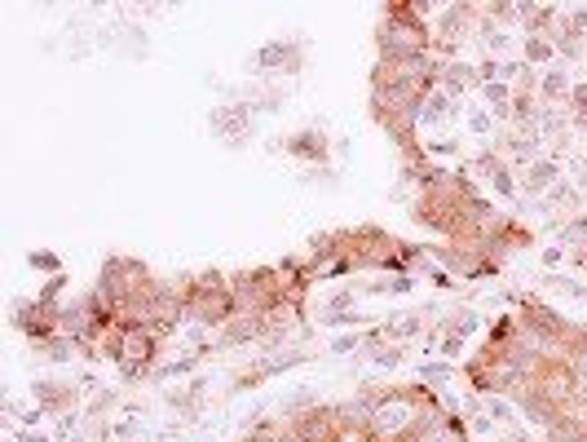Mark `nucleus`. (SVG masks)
<instances>
[{"label":"nucleus","mask_w":587,"mask_h":442,"mask_svg":"<svg viewBox=\"0 0 587 442\" xmlns=\"http://www.w3.org/2000/svg\"><path fill=\"white\" fill-rule=\"evenodd\" d=\"M367 270H380V275H394V279H416L420 270H433L424 243H411L394 230H384L375 222H362V226H349V248H345V262H336L322 283L332 279H345V275H367Z\"/></svg>","instance_id":"f257e3e1"},{"label":"nucleus","mask_w":587,"mask_h":442,"mask_svg":"<svg viewBox=\"0 0 587 442\" xmlns=\"http://www.w3.org/2000/svg\"><path fill=\"white\" fill-rule=\"evenodd\" d=\"M159 288H164V279L142 257H124V252L106 257L98 266V279H93V292L124 324H151L155 305H159Z\"/></svg>","instance_id":"f03ea898"},{"label":"nucleus","mask_w":587,"mask_h":442,"mask_svg":"<svg viewBox=\"0 0 587 442\" xmlns=\"http://www.w3.org/2000/svg\"><path fill=\"white\" fill-rule=\"evenodd\" d=\"M371 45H375V62L420 67V62L433 58V23L420 14L416 0H394V5H380Z\"/></svg>","instance_id":"7ed1b4c3"},{"label":"nucleus","mask_w":587,"mask_h":442,"mask_svg":"<svg viewBox=\"0 0 587 442\" xmlns=\"http://www.w3.org/2000/svg\"><path fill=\"white\" fill-rule=\"evenodd\" d=\"M234 288L230 275L221 270H200V275H186V324L194 328H208L213 337L234 319Z\"/></svg>","instance_id":"20e7f679"},{"label":"nucleus","mask_w":587,"mask_h":442,"mask_svg":"<svg viewBox=\"0 0 587 442\" xmlns=\"http://www.w3.org/2000/svg\"><path fill=\"white\" fill-rule=\"evenodd\" d=\"M119 319L106 310V301L85 288V292H72L67 305H62V337H72L80 345V358H102V337L115 328Z\"/></svg>","instance_id":"39448f33"},{"label":"nucleus","mask_w":587,"mask_h":442,"mask_svg":"<svg viewBox=\"0 0 587 442\" xmlns=\"http://www.w3.org/2000/svg\"><path fill=\"white\" fill-rule=\"evenodd\" d=\"M234 288V314H275L288 310V292H283V270L279 266H247L230 275ZM292 314V310H288Z\"/></svg>","instance_id":"423d86ee"},{"label":"nucleus","mask_w":587,"mask_h":442,"mask_svg":"<svg viewBox=\"0 0 587 442\" xmlns=\"http://www.w3.org/2000/svg\"><path fill=\"white\" fill-rule=\"evenodd\" d=\"M477 36H482V5H473V0L442 5V14L433 18V58L437 62H460V49Z\"/></svg>","instance_id":"0eeeda50"},{"label":"nucleus","mask_w":587,"mask_h":442,"mask_svg":"<svg viewBox=\"0 0 587 442\" xmlns=\"http://www.w3.org/2000/svg\"><path fill=\"white\" fill-rule=\"evenodd\" d=\"M309 67V45H305V36H275V40H266L252 58H247V76H256V80H292V76H301Z\"/></svg>","instance_id":"6e6552de"},{"label":"nucleus","mask_w":587,"mask_h":442,"mask_svg":"<svg viewBox=\"0 0 587 442\" xmlns=\"http://www.w3.org/2000/svg\"><path fill=\"white\" fill-rule=\"evenodd\" d=\"M124 324V319H119ZM159 358H164V337L146 324H128L124 332V350H119V381L124 386H138V381H151V376H159Z\"/></svg>","instance_id":"1a4fd4ad"},{"label":"nucleus","mask_w":587,"mask_h":442,"mask_svg":"<svg viewBox=\"0 0 587 442\" xmlns=\"http://www.w3.org/2000/svg\"><path fill=\"white\" fill-rule=\"evenodd\" d=\"M283 433H288V442H354L345 403H318L301 416H288Z\"/></svg>","instance_id":"9d476101"},{"label":"nucleus","mask_w":587,"mask_h":442,"mask_svg":"<svg viewBox=\"0 0 587 442\" xmlns=\"http://www.w3.org/2000/svg\"><path fill=\"white\" fill-rule=\"evenodd\" d=\"M424 252H429V262L437 266V270H446L450 279H464V283H477V279H495L503 266H495L486 252L477 248V243H424Z\"/></svg>","instance_id":"9b49d317"},{"label":"nucleus","mask_w":587,"mask_h":442,"mask_svg":"<svg viewBox=\"0 0 587 442\" xmlns=\"http://www.w3.org/2000/svg\"><path fill=\"white\" fill-rule=\"evenodd\" d=\"M309 358H314V350H309L305 341H296V345H288V350L256 354L247 367H239V371L230 376V394H247V390H260L266 381H275V376H283V371H292V367H305Z\"/></svg>","instance_id":"f8f14e48"},{"label":"nucleus","mask_w":587,"mask_h":442,"mask_svg":"<svg viewBox=\"0 0 587 442\" xmlns=\"http://www.w3.org/2000/svg\"><path fill=\"white\" fill-rule=\"evenodd\" d=\"M516 319H521V328H526L544 350H552V354H561V345H565V337H570V328H574V319L570 314H561L557 305H548L544 296H521L516 301Z\"/></svg>","instance_id":"ddd939ff"},{"label":"nucleus","mask_w":587,"mask_h":442,"mask_svg":"<svg viewBox=\"0 0 587 442\" xmlns=\"http://www.w3.org/2000/svg\"><path fill=\"white\" fill-rule=\"evenodd\" d=\"M80 399H85V386L62 381V376H36V381H31L36 412H44L53 420H76L80 416Z\"/></svg>","instance_id":"4468645a"},{"label":"nucleus","mask_w":587,"mask_h":442,"mask_svg":"<svg viewBox=\"0 0 587 442\" xmlns=\"http://www.w3.org/2000/svg\"><path fill=\"white\" fill-rule=\"evenodd\" d=\"M256 111L247 106V102H217L213 111H208V129H213V138L226 147V151H243L247 142H252V134H256V119H252Z\"/></svg>","instance_id":"2eb2a0df"},{"label":"nucleus","mask_w":587,"mask_h":442,"mask_svg":"<svg viewBox=\"0 0 587 442\" xmlns=\"http://www.w3.org/2000/svg\"><path fill=\"white\" fill-rule=\"evenodd\" d=\"M270 151H283L288 160H296V164H305V168H332V164H328V160H332V138H328V129H322V124H305V129L288 134V138L275 142Z\"/></svg>","instance_id":"dca6fc26"},{"label":"nucleus","mask_w":587,"mask_h":442,"mask_svg":"<svg viewBox=\"0 0 587 442\" xmlns=\"http://www.w3.org/2000/svg\"><path fill=\"white\" fill-rule=\"evenodd\" d=\"M10 324H14L18 337H27V345H36V341H49V337L62 332V314L44 310L36 296H14V305H10Z\"/></svg>","instance_id":"f3484780"},{"label":"nucleus","mask_w":587,"mask_h":442,"mask_svg":"<svg viewBox=\"0 0 587 442\" xmlns=\"http://www.w3.org/2000/svg\"><path fill=\"white\" fill-rule=\"evenodd\" d=\"M490 191L503 200V204H512L516 195H521V181H516V164L508 160V155H499L495 147H482L477 155H473V164H469Z\"/></svg>","instance_id":"a211bd4d"},{"label":"nucleus","mask_w":587,"mask_h":442,"mask_svg":"<svg viewBox=\"0 0 587 442\" xmlns=\"http://www.w3.org/2000/svg\"><path fill=\"white\" fill-rule=\"evenodd\" d=\"M548 40L557 45V58H570V62L583 58V49H587V5H561Z\"/></svg>","instance_id":"6ab92c4d"},{"label":"nucleus","mask_w":587,"mask_h":442,"mask_svg":"<svg viewBox=\"0 0 587 442\" xmlns=\"http://www.w3.org/2000/svg\"><path fill=\"white\" fill-rule=\"evenodd\" d=\"M516 181H521V195H526V200H544L552 186H561V164L552 155H539L535 164H526L516 173Z\"/></svg>","instance_id":"aec40b11"},{"label":"nucleus","mask_w":587,"mask_h":442,"mask_svg":"<svg viewBox=\"0 0 587 442\" xmlns=\"http://www.w3.org/2000/svg\"><path fill=\"white\" fill-rule=\"evenodd\" d=\"M482 93V76H477V67H469V62H442V93L446 98H455L460 102L464 93Z\"/></svg>","instance_id":"412c9836"},{"label":"nucleus","mask_w":587,"mask_h":442,"mask_svg":"<svg viewBox=\"0 0 587 442\" xmlns=\"http://www.w3.org/2000/svg\"><path fill=\"white\" fill-rule=\"evenodd\" d=\"M570 89H574V80H570L565 67H548V72L539 76V102H544V106H565V102H570Z\"/></svg>","instance_id":"4be33fe9"},{"label":"nucleus","mask_w":587,"mask_h":442,"mask_svg":"<svg viewBox=\"0 0 587 442\" xmlns=\"http://www.w3.org/2000/svg\"><path fill=\"white\" fill-rule=\"evenodd\" d=\"M31 358H36V363H58V367H62V363L80 358V345H76L72 337H62V332H58V337H49V341H36V345H31Z\"/></svg>","instance_id":"5701e85b"},{"label":"nucleus","mask_w":587,"mask_h":442,"mask_svg":"<svg viewBox=\"0 0 587 442\" xmlns=\"http://www.w3.org/2000/svg\"><path fill=\"white\" fill-rule=\"evenodd\" d=\"M164 403H168L177 416L194 420V416H200V407H204V381H190V386H181V390H168Z\"/></svg>","instance_id":"b1692460"},{"label":"nucleus","mask_w":587,"mask_h":442,"mask_svg":"<svg viewBox=\"0 0 587 442\" xmlns=\"http://www.w3.org/2000/svg\"><path fill=\"white\" fill-rule=\"evenodd\" d=\"M561 354H565V358L574 363L578 381H587V324H578V319H574V328H570V337H565Z\"/></svg>","instance_id":"393cba45"},{"label":"nucleus","mask_w":587,"mask_h":442,"mask_svg":"<svg viewBox=\"0 0 587 442\" xmlns=\"http://www.w3.org/2000/svg\"><path fill=\"white\" fill-rule=\"evenodd\" d=\"M548 62H557V45L548 36H526V67H544L548 72Z\"/></svg>","instance_id":"a878e982"},{"label":"nucleus","mask_w":587,"mask_h":442,"mask_svg":"<svg viewBox=\"0 0 587 442\" xmlns=\"http://www.w3.org/2000/svg\"><path fill=\"white\" fill-rule=\"evenodd\" d=\"M455 376H460V367H455V363H420V381L433 386V390H446Z\"/></svg>","instance_id":"bb28decb"},{"label":"nucleus","mask_w":587,"mask_h":442,"mask_svg":"<svg viewBox=\"0 0 587 442\" xmlns=\"http://www.w3.org/2000/svg\"><path fill=\"white\" fill-rule=\"evenodd\" d=\"M557 243H561V248H570V252H574V248H583V243H587V213L570 217V222L557 230Z\"/></svg>","instance_id":"cd10ccee"},{"label":"nucleus","mask_w":587,"mask_h":442,"mask_svg":"<svg viewBox=\"0 0 587 442\" xmlns=\"http://www.w3.org/2000/svg\"><path fill=\"white\" fill-rule=\"evenodd\" d=\"M27 266L36 270V275H62V257H58V252H49V248H31L27 252Z\"/></svg>","instance_id":"c85d7f7f"},{"label":"nucleus","mask_w":587,"mask_h":442,"mask_svg":"<svg viewBox=\"0 0 587 442\" xmlns=\"http://www.w3.org/2000/svg\"><path fill=\"white\" fill-rule=\"evenodd\" d=\"M407 350H411V345H388V341H384V345L367 350V358H371L375 367H403V363H407Z\"/></svg>","instance_id":"c756f323"},{"label":"nucleus","mask_w":587,"mask_h":442,"mask_svg":"<svg viewBox=\"0 0 587 442\" xmlns=\"http://www.w3.org/2000/svg\"><path fill=\"white\" fill-rule=\"evenodd\" d=\"M450 111H455V98H446V93L437 89V93L429 98V106H424V119H420V129H424V124H442V119H446Z\"/></svg>","instance_id":"7c9ffc66"},{"label":"nucleus","mask_w":587,"mask_h":442,"mask_svg":"<svg viewBox=\"0 0 587 442\" xmlns=\"http://www.w3.org/2000/svg\"><path fill=\"white\" fill-rule=\"evenodd\" d=\"M283 106V89L275 85V80H266L256 89V102H252V111H279Z\"/></svg>","instance_id":"2f4dec72"},{"label":"nucleus","mask_w":587,"mask_h":442,"mask_svg":"<svg viewBox=\"0 0 587 442\" xmlns=\"http://www.w3.org/2000/svg\"><path fill=\"white\" fill-rule=\"evenodd\" d=\"M469 129H473L477 138H495V115H490V111H473V115H469Z\"/></svg>","instance_id":"473e14b6"},{"label":"nucleus","mask_w":587,"mask_h":442,"mask_svg":"<svg viewBox=\"0 0 587 442\" xmlns=\"http://www.w3.org/2000/svg\"><path fill=\"white\" fill-rule=\"evenodd\" d=\"M565 111H570V119H583V115H587V85H574V89H570Z\"/></svg>","instance_id":"72a5a7b5"},{"label":"nucleus","mask_w":587,"mask_h":442,"mask_svg":"<svg viewBox=\"0 0 587 442\" xmlns=\"http://www.w3.org/2000/svg\"><path fill=\"white\" fill-rule=\"evenodd\" d=\"M332 350H336V354H349V350H362V337H336V341H332Z\"/></svg>","instance_id":"f704fd0d"},{"label":"nucleus","mask_w":587,"mask_h":442,"mask_svg":"<svg viewBox=\"0 0 587 442\" xmlns=\"http://www.w3.org/2000/svg\"><path fill=\"white\" fill-rule=\"evenodd\" d=\"M18 442H53V438H49V433H40V429H31V425H27V429H18Z\"/></svg>","instance_id":"c9c22d12"},{"label":"nucleus","mask_w":587,"mask_h":442,"mask_svg":"<svg viewBox=\"0 0 587 442\" xmlns=\"http://www.w3.org/2000/svg\"><path fill=\"white\" fill-rule=\"evenodd\" d=\"M561 257H565V248L557 243V248H548V252H544V266H561Z\"/></svg>","instance_id":"e433bc0d"}]
</instances>
